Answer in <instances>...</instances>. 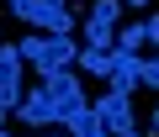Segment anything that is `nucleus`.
<instances>
[{"label": "nucleus", "mask_w": 159, "mask_h": 137, "mask_svg": "<svg viewBox=\"0 0 159 137\" xmlns=\"http://www.w3.org/2000/svg\"><path fill=\"white\" fill-rule=\"evenodd\" d=\"M16 53H21V63H37V74H53V68H69V63L80 58V42H74V37H48V32H37V37H21Z\"/></svg>", "instance_id": "f257e3e1"}, {"label": "nucleus", "mask_w": 159, "mask_h": 137, "mask_svg": "<svg viewBox=\"0 0 159 137\" xmlns=\"http://www.w3.org/2000/svg\"><path fill=\"white\" fill-rule=\"evenodd\" d=\"M117 16H122V0H96V6H90V21H85V48L111 53L117 48Z\"/></svg>", "instance_id": "f03ea898"}, {"label": "nucleus", "mask_w": 159, "mask_h": 137, "mask_svg": "<svg viewBox=\"0 0 159 137\" xmlns=\"http://www.w3.org/2000/svg\"><path fill=\"white\" fill-rule=\"evenodd\" d=\"M21 21L43 27L48 37H74V16H69V0H32L21 11Z\"/></svg>", "instance_id": "7ed1b4c3"}, {"label": "nucleus", "mask_w": 159, "mask_h": 137, "mask_svg": "<svg viewBox=\"0 0 159 137\" xmlns=\"http://www.w3.org/2000/svg\"><path fill=\"white\" fill-rule=\"evenodd\" d=\"M43 90H48V100L58 106V116H69V111L85 106V90H80V74H74V68H53V74H43Z\"/></svg>", "instance_id": "20e7f679"}, {"label": "nucleus", "mask_w": 159, "mask_h": 137, "mask_svg": "<svg viewBox=\"0 0 159 137\" xmlns=\"http://www.w3.org/2000/svg\"><path fill=\"white\" fill-rule=\"evenodd\" d=\"M96 116H101L106 137H122V132H138V127H133V95H117V90H106V95L96 100Z\"/></svg>", "instance_id": "39448f33"}, {"label": "nucleus", "mask_w": 159, "mask_h": 137, "mask_svg": "<svg viewBox=\"0 0 159 137\" xmlns=\"http://www.w3.org/2000/svg\"><path fill=\"white\" fill-rule=\"evenodd\" d=\"M21 53H16V42H0V106L6 111H16L21 106Z\"/></svg>", "instance_id": "423d86ee"}, {"label": "nucleus", "mask_w": 159, "mask_h": 137, "mask_svg": "<svg viewBox=\"0 0 159 137\" xmlns=\"http://www.w3.org/2000/svg\"><path fill=\"white\" fill-rule=\"evenodd\" d=\"M106 79H111V90H117V95H133V90L143 85V58H138V53L111 48V74H106Z\"/></svg>", "instance_id": "0eeeda50"}, {"label": "nucleus", "mask_w": 159, "mask_h": 137, "mask_svg": "<svg viewBox=\"0 0 159 137\" xmlns=\"http://www.w3.org/2000/svg\"><path fill=\"white\" fill-rule=\"evenodd\" d=\"M16 116H21V121H32V127H53V121H64V116H58V106L48 100V90H43V85L21 95V106H16Z\"/></svg>", "instance_id": "6e6552de"}, {"label": "nucleus", "mask_w": 159, "mask_h": 137, "mask_svg": "<svg viewBox=\"0 0 159 137\" xmlns=\"http://www.w3.org/2000/svg\"><path fill=\"white\" fill-rule=\"evenodd\" d=\"M64 127H69V137H106V127H101L96 106H80V111H69V116H64Z\"/></svg>", "instance_id": "1a4fd4ad"}, {"label": "nucleus", "mask_w": 159, "mask_h": 137, "mask_svg": "<svg viewBox=\"0 0 159 137\" xmlns=\"http://www.w3.org/2000/svg\"><path fill=\"white\" fill-rule=\"evenodd\" d=\"M74 63L85 68V74H101V79L111 74V53H101V48H80V58H74Z\"/></svg>", "instance_id": "9d476101"}, {"label": "nucleus", "mask_w": 159, "mask_h": 137, "mask_svg": "<svg viewBox=\"0 0 159 137\" xmlns=\"http://www.w3.org/2000/svg\"><path fill=\"white\" fill-rule=\"evenodd\" d=\"M143 42H148V32H143V21H138V27H122V32H117V48H122V53H138Z\"/></svg>", "instance_id": "9b49d317"}, {"label": "nucleus", "mask_w": 159, "mask_h": 137, "mask_svg": "<svg viewBox=\"0 0 159 137\" xmlns=\"http://www.w3.org/2000/svg\"><path fill=\"white\" fill-rule=\"evenodd\" d=\"M143 85H154V90H159V58H148V63H143Z\"/></svg>", "instance_id": "f8f14e48"}, {"label": "nucleus", "mask_w": 159, "mask_h": 137, "mask_svg": "<svg viewBox=\"0 0 159 137\" xmlns=\"http://www.w3.org/2000/svg\"><path fill=\"white\" fill-rule=\"evenodd\" d=\"M143 32H148V42H159V16H148V21H143Z\"/></svg>", "instance_id": "ddd939ff"}, {"label": "nucleus", "mask_w": 159, "mask_h": 137, "mask_svg": "<svg viewBox=\"0 0 159 137\" xmlns=\"http://www.w3.org/2000/svg\"><path fill=\"white\" fill-rule=\"evenodd\" d=\"M148 121H154V132H159V106H154V116H148Z\"/></svg>", "instance_id": "4468645a"}, {"label": "nucleus", "mask_w": 159, "mask_h": 137, "mask_svg": "<svg viewBox=\"0 0 159 137\" xmlns=\"http://www.w3.org/2000/svg\"><path fill=\"white\" fill-rule=\"evenodd\" d=\"M0 127H6V106H0Z\"/></svg>", "instance_id": "2eb2a0df"}, {"label": "nucleus", "mask_w": 159, "mask_h": 137, "mask_svg": "<svg viewBox=\"0 0 159 137\" xmlns=\"http://www.w3.org/2000/svg\"><path fill=\"white\" fill-rule=\"evenodd\" d=\"M127 6H143V0H127Z\"/></svg>", "instance_id": "dca6fc26"}, {"label": "nucleus", "mask_w": 159, "mask_h": 137, "mask_svg": "<svg viewBox=\"0 0 159 137\" xmlns=\"http://www.w3.org/2000/svg\"><path fill=\"white\" fill-rule=\"evenodd\" d=\"M122 137H138V132H122Z\"/></svg>", "instance_id": "f3484780"}, {"label": "nucleus", "mask_w": 159, "mask_h": 137, "mask_svg": "<svg viewBox=\"0 0 159 137\" xmlns=\"http://www.w3.org/2000/svg\"><path fill=\"white\" fill-rule=\"evenodd\" d=\"M0 137H6V127H0Z\"/></svg>", "instance_id": "a211bd4d"}]
</instances>
